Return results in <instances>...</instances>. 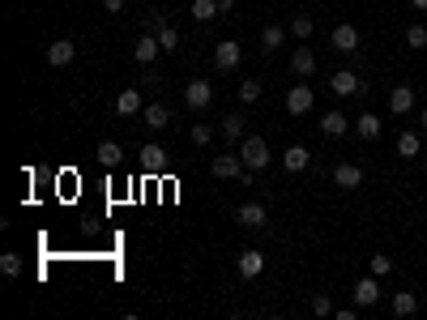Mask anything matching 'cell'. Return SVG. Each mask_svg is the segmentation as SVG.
<instances>
[{
    "label": "cell",
    "mask_w": 427,
    "mask_h": 320,
    "mask_svg": "<svg viewBox=\"0 0 427 320\" xmlns=\"http://www.w3.org/2000/svg\"><path fill=\"white\" fill-rule=\"evenodd\" d=\"M355 316H359L355 308H338V312H334V320H355Z\"/></svg>",
    "instance_id": "cell-37"
},
{
    "label": "cell",
    "mask_w": 427,
    "mask_h": 320,
    "mask_svg": "<svg viewBox=\"0 0 427 320\" xmlns=\"http://www.w3.org/2000/svg\"><path fill=\"white\" fill-rule=\"evenodd\" d=\"M158 43H163V52H175V47H180V30H175L171 21H167V26L158 30Z\"/></svg>",
    "instance_id": "cell-31"
},
{
    "label": "cell",
    "mask_w": 427,
    "mask_h": 320,
    "mask_svg": "<svg viewBox=\"0 0 427 320\" xmlns=\"http://www.w3.org/2000/svg\"><path fill=\"white\" fill-rule=\"evenodd\" d=\"M282 39H287V30H282V26H265V30H261V47H265V56H269V52H278Z\"/></svg>",
    "instance_id": "cell-27"
},
{
    "label": "cell",
    "mask_w": 427,
    "mask_h": 320,
    "mask_svg": "<svg viewBox=\"0 0 427 320\" xmlns=\"http://www.w3.org/2000/svg\"><path fill=\"white\" fill-rule=\"evenodd\" d=\"M210 141H214V129L197 120V124H192V145H210Z\"/></svg>",
    "instance_id": "cell-34"
},
{
    "label": "cell",
    "mask_w": 427,
    "mask_h": 320,
    "mask_svg": "<svg viewBox=\"0 0 427 320\" xmlns=\"http://www.w3.org/2000/svg\"><path fill=\"white\" fill-rule=\"evenodd\" d=\"M116 111H120V115H137V111H141V94H137V90H124V94L116 98Z\"/></svg>",
    "instance_id": "cell-23"
},
{
    "label": "cell",
    "mask_w": 427,
    "mask_h": 320,
    "mask_svg": "<svg viewBox=\"0 0 427 320\" xmlns=\"http://www.w3.org/2000/svg\"><path fill=\"white\" fill-rule=\"evenodd\" d=\"M261 269H265V252H257V248L239 252V278H257Z\"/></svg>",
    "instance_id": "cell-18"
},
{
    "label": "cell",
    "mask_w": 427,
    "mask_h": 320,
    "mask_svg": "<svg viewBox=\"0 0 427 320\" xmlns=\"http://www.w3.org/2000/svg\"><path fill=\"white\" fill-rule=\"evenodd\" d=\"M372 303H381V282H376V274L355 282V308H372Z\"/></svg>",
    "instance_id": "cell-11"
},
{
    "label": "cell",
    "mask_w": 427,
    "mask_h": 320,
    "mask_svg": "<svg viewBox=\"0 0 427 320\" xmlns=\"http://www.w3.org/2000/svg\"><path fill=\"white\" fill-rule=\"evenodd\" d=\"M334 52H342V56H350V52H359V30L355 26H350V21H346V26H334Z\"/></svg>",
    "instance_id": "cell-10"
},
{
    "label": "cell",
    "mask_w": 427,
    "mask_h": 320,
    "mask_svg": "<svg viewBox=\"0 0 427 320\" xmlns=\"http://www.w3.org/2000/svg\"><path fill=\"white\" fill-rule=\"evenodd\" d=\"M312 30H316V21H312L308 13H295V17H291V35H295V43H308Z\"/></svg>",
    "instance_id": "cell-21"
},
{
    "label": "cell",
    "mask_w": 427,
    "mask_h": 320,
    "mask_svg": "<svg viewBox=\"0 0 427 320\" xmlns=\"http://www.w3.org/2000/svg\"><path fill=\"white\" fill-rule=\"evenodd\" d=\"M137 158H141V171H145V176H167V167H171L167 150H163V145H154V141H149V145H141V150H137Z\"/></svg>",
    "instance_id": "cell-2"
},
{
    "label": "cell",
    "mask_w": 427,
    "mask_h": 320,
    "mask_svg": "<svg viewBox=\"0 0 427 320\" xmlns=\"http://www.w3.org/2000/svg\"><path fill=\"white\" fill-rule=\"evenodd\" d=\"M192 17H197V21H214V17H222V13H218V0H192Z\"/></svg>",
    "instance_id": "cell-28"
},
{
    "label": "cell",
    "mask_w": 427,
    "mask_h": 320,
    "mask_svg": "<svg viewBox=\"0 0 427 320\" xmlns=\"http://www.w3.org/2000/svg\"><path fill=\"white\" fill-rule=\"evenodd\" d=\"M73 56H78V47H73L69 39H56L52 47H47V64H52V68H64V64H73Z\"/></svg>",
    "instance_id": "cell-14"
},
{
    "label": "cell",
    "mask_w": 427,
    "mask_h": 320,
    "mask_svg": "<svg viewBox=\"0 0 427 320\" xmlns=\"http://www.w3.org/2000/svg\"><path fill=\"white\" fill-rule=\"evenodd\" d=\"M21 269H26V265H21L17 252H5V256H0V274H5V278H21Z\"/></svg>",
    "instance_id": "cell-29"
},
{
    "label": "cell",
    "mask_w": 427,
    "mask_h": 320,
    "mask_svg": "<svg viewBox=\"0 0 427 320\" xmlns=\"http://www.w3.org/2000/svg\"><path fill=\"white\" fill-rule=\"evenodd\" d=\"M419 129H423V133H427V107H423V115H419Z\"/></svg>",
    "instance_id": "cell-40"
},
{
    "label": "cell",
    "mask_w": 427,
    "mask_h": 320,
    "mask_svg": "<svg viewBox=\"0 0 427 320\" xmlns=\"http://www.w3.org/2000/svg\"><path fill=\"white\" fill-rule=\"evenodd\" d=\"M291 73H295L299 82H304V77H312V73H316V56H312V47H304V43H299L295 52H291Z\"/></svg>",
    "instance_id": "cell-9"
},
{
    "label": "cell",
    "mask_w": 427,
    "mask_h": 320,
    "mask_svg": "<svg viewBox=\"0 0 427 320\" xmlns=\"http://www.w3.org/2000/svg\"><path fill=\"white\" fill-rule=\"evenodd\" d=\"M419 133H401L397 137V158H419Z\"/></svg>",
    "instance_id": "cell-24"
},
{
    "label": "cell",
    "mask_w": 427,
    "mask_h": 320,
    "mask_svg": "<svg viewBox=\"0 0 427 320\" xmlns=\"http://www.w3.org/2000/svg\"><path fill=\"white\" fill-rule=\"evenodd\" d=\"M257 98H261V82L257 77H244L239 82V103H257Z\"/></svg>",
    "instance_id": "cell-30"
},
{
    "label": "cell",
    "mask_w": 427,
    "mask_h": 320,
    "mask_svg": "<svg viewBox=\"0 0 427 320\" xmlns=\"http://www.w3.org/2000/svg\"><path fill=\"white\" fill-rule=\"evenodd\" d=\"M389 111L393 115H410L415 111V90L410 86H393L389 90Z\"/></svg>",
    "instance_id": "cell-12"
},
{
    "label": "cell",
    "mask_w": 427,
    "mask_h": 320,
    "mask_svg": "<svg viewBox=\"0 0 427 320\" xmlns=\"http://www.w3.org/2000/svg\"><path fill=\"white\" fill-rule=\"evenodd\" d=\"M355 133H359L363 141H376V137H381V115H372V111L355 115Z\"/></svg>",
    "instance_id": "cell-20"
},
{
    "label": "cell",
    "mask_w": 427,
    "mask_h": 320,
    "mask_svg": "<svg viewBox=\"0 0 427 320\" xmlns=\"http://www.w3.org/2000/svg\"><path fill=\"white\" fill-rule=\"evenodd\" d=\"M334 184L338 188H359L363 184V167H355V162H342V167H334Z\"/></svg>",
    "instance_id": "cell-15"
},
{
    "label": "cell",
    "mask_w": 427,
    "mask_h": 320,
    "mask_svg": "<svg viewBox=\"0 0 427 320\" xmlns=\"http://www.w3.org/2000/svg\"><path fill=\"white\" fill-rule=\"evenodd\" d=\"M410 5H415V9H427V0H410Z\"/></svg>",
    "instance_id": "cell-41"
},
{
    "label": "cell",
    "mask_w": 427,
    "mask_h": 320,
    "mask_svg": "<svg viewBox=\"0 0 427 320\" xmlns=\"http://www.w3.org/2000/svg\"><path fill=\"white\" fill-rule=\"evenodd\" d=\"M312 312H316V316H334V299H329V294H316V299H312Z\"/></svg>",
    "instance_id": "cell-36"
},
{
    "label": "cell",
    "mask_w": 427,
    "mask_h": 320,
    "mask_svg": "<svg viewBox=\"0 0 427 320\" xmlns=\"http://www.w3.org/2000/svg\"><path fill=\"white\" fill-rule=\"evenodd\" d=\"M184 103H188V111H206V107L214 103V86L201 82V77H192V82L184 86Z\"/></svg>",
    "instance_id": "cell-5"
},
{
    "label": "cell",
    "mask_w": 427,
    "mask_h": 320,
    "mask_svg": "<svg viewBox=\"0 0 427 320\" xmlns=\"http://www.w3.org/2000/svg\"><path fill=\"white\" fill-rule=\"evenodd\" d=\"M210 171H214V180H235V184L248 176V167H244L239 154H218V158L210 162Z\"/></svg>",
    "instance_id": "cell-3"
},
{
    "label": "cell",
    "mask_w": 427,
    "mask_h": 320,
    "mask_svg": "<svg viewBox=\"0 0 427 320\" xmlns=\"http://www.w3.org/2000/svg\"><path fill=\"white\" fill-rule=\"evenodd\" d=\"M235 218H239V227H248V231H265V227H269V214H265L261 201H244V205L235 209Z\"/></svg>",
    "instance_id": "cell-7"
},
{
    "label": "cell",
    "mask_w": 427,
    "mask_h": 320,
    "mask_svg": "<svg viewBox=\"0 0 427 320\" xmlns=\"http://www.w3.org/2000/svg\"><path fill=\"white\" fill-rule=\"evenodd\" d=\"M141 115H145V129H154V133L171 124V111H167L163 103H149V107H141Z\"/></svg>",
    "instance_id": "cell-19"
},
{
    "label": "cell",
    "mask_w": 427,
    "mask_h": 320,
    "mask_svg": "<svg viewBox=\"0 0 427 320\" xmlns=\"http://www.w3.org/2000/svg\"><path fill=\"white\" fill-rule=\"evenodd\" d=\"M329 90L342 94V98H355V94H363V82H359L355 68H338L334 77H329Z\"/></svg>",
    "instance_id": "cell-8"
},
{
    "label": "cell",
    "mask_w": 427,
    "mask_h": 320,
    "mask_svg": "<svg viewBox=\"0 0 427 320\" xmlns=\"http://www.w3.org/2000/svg\"><path fill=\"white\" fill-rule=\"evenodd\" d=\"M415 308H419V299L410 290H397L393 294V316H415Z\"/></svg>",
    "instance_id": "cell-25"
},
{
    "label": "cell",
    "mask_w": 427,
    "mask_h": 320,
    "mask_svg": "<svg viewBox=\"0 0 427 320\" xmlns=\"http://www.w3.org/2000/svg\"><path fill=\"white\" fill-rule=\"evenodd\" d=\"M98 162H103V167H120L124 162V145L120 141H103V145H98Z\"/></svg>",
    "instance_id": "cell-22"
},
{
    "label": "cell",
    "mask_w": 427,
    "mask_h": 320,
    "mask_svg": "<svg viewBox=\"0 0 427 320\" xmlns=\"http://www.w3.org/2000/svg\"><path fill=\"white\" fill-rule=\"evenodd\" d=\"M239 158H244L248 171H265V167H269V145H265V137H244V141H239Z\"/></svg>",
    "instance_id": "cell-1"
},
{
    "label": "cell",
    "mask_w": 427,
    "mask_h": 320,
    "mask_svg": "<svg viewBox=\"0 0 427 320\" xmlns=\"http://www.w3.org/2000/svg\"><path fill=\"white\" fill-rule=\"evenodd\" d=\"M163 26H167V13H163V9H149V13H145V35H158Z\"/></svg>",
    "instance_id": "cell-32"
},
{
    "label": "cell",
    "mask_w": 427,
    "mask_h": 320,
    "mask_svg": "<svg viewBox=\"0 0 427 320\" xmlns=\"http://www.w3.org/2000/svg\"><path fill=\"white\" fill-rule=\"evenodd\" d=\"M222 137L227 141H244V115H222Z\"/></svg>",
    "instance_id": "cell-26"
},
{
    "label": "cell",
    "mask_w": 427,
    "mask_h": 320,
    "mask_svg": "<svg viewBox=\"0 0 427 320\" xmlns=\"http://www.w3.org/2000/svg\"><path fill=\"white\" fill-rule=\"evenodd\" d=\"M239 60H244V47H239L235 39H222V43L214 47V68H218V73L239 68Z\"/></svg>",
    "instance_id": "cell-4"
},
{
    "label": "cell",
    "mask_w": 427,
    "mask_h": 320,
    "mask_svg": "<svg viewBox=\"0 0 427 320\" xmlns=\"http://www.w3.org/2000/svg\"><path fill=\"white\" fill-rule=\"evenodd\" d=\"M235 9V0H218V13H231Z\"/></svg>",
    "instance_id": "cell-39"
},
{
    "label": "cell",
    "mask_w": 427,
    "mask_h": 320,
    "mask_svg": "<svg viewBox=\"0 0 427 320\" xmlns=\"http://www.w3.org/2000/svg\"><path fill=\"white\" fill-rule=\"evenodd\" d=\"M320 133L338 141V137H346V133H350V120H346L342 111H329V115H320Z\"/></svg>",
    "instance_id": "cell-17"
},
{
    "label": "cell",
    "mask_w": 427,
    "mask_h": 320,
    "mask_svg": "<svg viewBox=\"0 0 427 320\" xmlns=\"http://www.w3.org/2000/svg\"><path fill=\"white\" fill-rule=\"evenodd\" d=\"M406 47L423 52V47H427V26H410V30H406Z\"/></svg>",
    "instance_id": "cell-33"
},
{
    "label": "cell",
    "mask_w": 427,
    "mask_h": 320,
    "mask_svg": "<svg viewBox=\"0 0 427 320\" xmlns=\"http://www.w3.org/2000/svg\"><path fill=\"white\" fill-rule=\"evenodd\" d=\"M103 9H107V13H120V9H124V0H103Z\"/></svg>",
    "instance_id": "cell-38"
},
{
    "label": "cell",
    "mask_w": 427,
    "mask_h": 320,
    "mask_svg": "<svg viewBox=\"0 0 427 320\" xmlns=\"http://www.w3.org/2000/svg\"><path fill=\"white\" fill-rule=\"evenodd\" d=\"M389 269H393V261H389L385 252H376V256H372V274H376V278H385Z\"/></svg>",
    "instance_id": "cell-35"
},
{
    "label": "cell",
    "mask_w": 427,
    "mask_h": 320,
    "mask_svg": "<svg viewBox=\"0 0 427 320\" xmlns=\"http://www.w3.org/2000/svg\"><path fill=\"white\" fill-rule=\"evenodd\" d=\"M158 52H163V43H158V35H141V39H137V47H133V56H137V64H154V60H158Z\"/></svg>",
    "instance_id": "cell-13"
},
{
    "label": "cell",
    "mask_w": 427,
    "mask_h": 320,
    "mask_svg": "<svg viewBox=\"0 0 427 320\" xmlns=\"http://www.w3.org/2000/svg\"><path fill=\"white\" fill-rule=\"evenodd\" d=\"M312 103H316V94H312V86H308V82H299V86H291V90H287V111H291V115H308V111H312Z\"/></svg>",
    "instance_id": "cell-6"
},
{
    "label": "cell",
    "mask_w": 427,
    "mask_h": 320,
    "mask_svg": "<svg viewBox=\"0 0 427 320\" xmlns=\"http://www.w3.org/2000/svg\"><path fill=\"white\" fill-rule=\"evenodd\" d=\"M308 162H312V150H308V145H291V150L282 154V167L291 171V176H299V171H308Z\"/></svg>",
    "instance_id": "cell-16"
}]
</instances>
